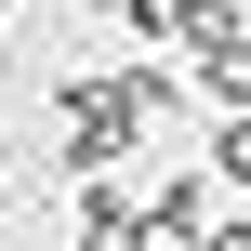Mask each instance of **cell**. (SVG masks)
<instances>
[{
    "label": "cell",
    "mask_w": 251,
    "mask_h": 251,
    "mask_svg": "<svg viewBox=\"0 0 251 251\" xmlns=\"http://www.w3.org/2000/svg\"><path fill=\"white\" fill-rule=\"evenodd\" d=\"M185 53H199V93H212L225 119H251V13H225V0H212Z\"/></svg>",
    "instance_id": "6da1fadb"
},
{
    "label": "cell",
    "mask_w": 251,
    "mask_h": 251,
    "mask_svg": "<svg viewBox=\"0 0 251 251\" xmlns=\"http://www.w3.org/2000/svg\"><path fill=\"white\" fill-rule=\"evenodd\" d=\"M146 251H212V185H146Z\"/></svg>",
    "instance_id": "7a4b0ae2"
},
{
    "label": "cell",
    "mask_w": 251,
    "mask_h": 251,
    "mask_svg": "<svg viewBox=\"0 0 251 251\" xmlns=\"http://www.w3.org/2000/svg\"><path fill=\"white\" fill-rule=\"evenodd\" d=\"M79 251H146V199H119V185H79Z\"/></svg>",
    "instance_id": "3957f363"
},
{
    "label": "cell",
    "mask_w": 251,
    "mask_h": 251,
    "mask_svg": "<svg viewBox=\"0 0 251 251\" xmlns=\"http://www.w3.org/2000/svg\"><path fill=\"white\" fill-rule=\"evenodd\" d=\"M199 13H212V0H132L119 26H132V53H159V40H199Z\"/></svg>",
    "instance_id": "277c9868"
},
{
    "label": "cell",
    "mask_w": 251,
    "mask_h": 251,
    "mask_svg": "<svg viewBox=\"0 0 251 251\" xmlns=\"http://www.w3.org/2000/svg\"><path fill=\"white\" fill-rule=\"evenodd\" d=\"M212 185H251V119H225V132H212Z\"/></svg>",
    "instance_id": "5b68a950"
},
{
    "label": "cell",
    "mask_w": 251,
    "mask_h": 251,
    "mask_svg": "<svg viewBox=\"0 0 251 251\" xmlns=\"http://www.w3.org/2000/svg\"><path fill=\"white\" fill-rule=\"evenodd\" d=\"M212 251H251V225H212Z\"/></svg>",
    "instance_id": "8992f818"
},
{
    "label": "cell",
    "mask_w": 251,
    "mask_h": 251,
    "mask_svg": "<svg viewBox=\"0 0 251 251\" xmlns=\"http://www.w3.org/2000/svg\"><path fill=\"white\" fill-rule=\"evenodd\" d=\"M0 212H13V199H0Z\"/></svg>",
    "instance_id": "52a82bcc"
}]
</instances>
